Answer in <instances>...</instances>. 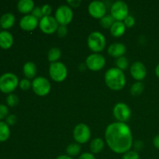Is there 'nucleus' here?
Listing matches in <instances>:
<instances>
[{
	"instance_id": "1",
	"label": "nucleus",
	"mask_w": 159,
	"mask_h": 159,
	"mask_svg": "<svg viewBox=\"0 0 159 159\" xmlns=\"http://www.w3.org/2000/svg\"><path fill=\"white\" fill-rule=\"evenodd\" d=\"M105 139L109 148L117 154L126 153L130 151L133 144L130 128L121 122L109 124L105 130Z\"/></svg>"
},
{
	"instance_id": "2",
	"label": "nucleus",
	"mask_w": 159,
	"mask_h": 159,
	"mask_svg": "<svg viewBox=\"0 0 159 159\" xmlns=\"http://www.w3.org/2000/svg\"><path fill=\"white\" fill-rule=\"evenodd\" d=\"M105 82L112 90L118 91L126 85V77L124 71L117 68H111L105 74Z\"/></svg>"
},
{
	"instance_id": "3",
	"label": "nucleus",
	"mask_w": 159,
	"mask_h": 159,
	"mask_svg": "<svg viewBox=\"0 0 159 159\" xmlns=\"http://www.w3.org/2000/svg\"><path fill=\"white\" fill-rule=\"evenodd\" d=\"M18 77L14 73L6 72L0 76V91L10 94L19 85Z\"/></svg>"
},
{
	"instance_id": "4",
	"label": "nucleus",
	"mask_w": 159,
	"mask_h": 159,
	"mask_svg": "<svg viewBox=\"0 0 159 159\" xmlns=\"http://www.w3.org/2000/svg\"><path fill=\"white\" fill-rule=\"evenodd\" d=\"M87 43L92 51L95 53L101 52L106 47V37L102 33L94 31L89 36Z\"/></svg>"
},
{
	"instance_id": "5",
	"label": "nucleus",
	"mask_w": 159,
	"mask_h": 159,
	"mask_svg": "<svg viewBox=\"0 0 159 159\" xmlns=\"http://www.w3.org/2000/svg\"><path fill=\"white\" fill-rule=\"evenodd\" d=\"M49 75L54 82H61L67 78L68 70L62 62H54L51 63L49 66Z\"/></svg>"
},
{
	"instance_id": "6",
	"label": "nucleus",
	"mask_w": 159,
	"mask_h": 159,
	"mask_svg": "<svg viewBox=\"0 0 159 159\" xmlns=\"http://www.w3.org/2000/svg\"><path fill=\"white\" fill-rule=\"evenodd\" d=\"M110 12L115 21L123 22L129 16L128 6L125 2L116 1L111 6Z\"/></svg>"
},
{
	"instance_id": "7",
	"label": "nucleus",
	"mask_w": 159,
	"mask_h": 159,
	"mask_svg": "<svg viewBox=\"0 0 159 159\" xmlns=\"http://www.w3.org/2000/svg\"><path fill=\"white\" fill-rule=\"evenodd\" d=\"M51 83L44 77H37L32 82L33 91L39 96H47L51 91Z\"/></svg>"
},
{
	"instance_id": "8",
	"label": "nucleus",
	"mask_w": 159,
	"mask_h": 159,
	"mask_svg": "<svg viewBox=\"0 0 159 159\" xmlns=\"http://www.w3.org/2000/svg\"><path fill=\"white\" fill-rule=\"evenodd\" d=\"M73 18V12L71 7L66 5H61L55 12V19L59 25L67 26L71 22Z\"/></svg>"
},
{
	"instance_id": "9",
	"label": "nucleus",
	"mask_w": 159,
	"mask_h": 159,
	"mask_svg": "<svg viewBox=\"0 0 159 159\" xmlns=\"http://www.w3.org/2000/svg\"><path fill=\"white\" fill-rule=\"evenodd\" d=\"M73 137L76 142L79 144L88 142L91 137L89 127L83 123L77 124L73 130Z\"/></svg>"
},
{
	"instance_id": "10",
	"label": "nucleus",
	"mask_w": 159,
	"mask_h": 159,
	"mask_svg": "<svg viewBox=\"0 0 159 159\" xmlns=\"http://www.w3.org/2000/svg\"><path fill=\"white\" fill-rule=\"evenodd\" d=\"M86 67L91 71H97L102 70L106 65V59L102 54L94 53L88 56L85 61Z\"/></svg>"
},
{
	"instance_id": "11",
	"label": "nucleus",
	"mask_w": 159,
	"mask_h": 159,
	"mask_svg": "<svg viewBox=\"0 0 159 159\" xmlns=\"http://www.w3.org/2000/svg\"><path fill=\"white\" fill-rule=\"evenodd\" d=\"M59 24L56 20L55 17L51 16H43L39 21V27L40 30L47 34H54L57 31Z\"/></svg>"
},
{
	"instance_id": "12",
	"label": "nucleus",
	"mask_w": 159,
	"mask_h": 159,
	"mask_svg": "<svg viewBox=\"0 0 159 159\" xmlns=\"http://www.w3.org/2000/svg\"><path fill=\"white\" fill-rule=\"evenodd\" d=\"M113 116L117 120L118 122H127L131 116V110L126 103L118 102L113 108Z\"/></svg>"
},
{
	"instance_id": "13",
	"label": "nucleus",
	"mask_w": 159,
	"mask_h": 159,
	"mask_svg": "<svg viewBox=\"0 0 159 159\" xmlns=\"http://www.w3.org/2000/svg\"><path fill=\"white\" fill-rule=\"evenodd\" d=\"M88 10L93 17L96 19H101L106 16L107 6L102 1H93L89 5Z\"/></svg>"
},
{
	"instance_id": "14",
	"label": "nucleus",
	"mask_w": 159,
	"mask_h": 159,
	"mask_svg": "<svg viewBox=\"0 0 159 159\" xmlns=\"http://www.w3.org/2000/svg\"><path fill=\"white\" fill-rule=\"evenodd\" d=\"M130 75L137 81H141L146 77L147 69L144 64L141 61H135L131 65L130 68Z\"/></svg>"
},
{
	"instance_id": "15",
	"label": "nucleus",
	"mask_w": 159,
	"mask_h": 159,
	"mask_svg": "<svg viewBox=\"0 0 159 159\" xmlns=\"http://www.w3.org/2000/svg\"><path fill=\"white\" fill-rule=\"evenodd\" d=\"M39 26V21L32 14H28L22 17L20 21V26L26 31H32Z\"/></svg>"
},
{
	"instance_id": "16",
	"label": "nucleus",
	"mask_w": 159,
	"mask_h": 159,
	"mask_svg": "<svg viewBox=\"0 0 159 159\" xmlns=\"http://www.w3.org/2000/svg\"><path fill=\"white\" fill-rule=\"evenodd\" d=\"M127 51L126 46L122 43H113L108 48V54L113 57H120Z\"/></svg>"
},
{
	"instance_id": "17",
	"label": "nucleus",
	"mask_w": 159,
	"mask_h": 159,
	"mask_svg": "<svg viewBox=\"0 0 159 159\" xmlns=\"http://www.w3.org/2000/svg\"><path fill=\"white\" fill-rule=\"evenodd\" d=\"M13 37L12 34L7 30H2L0 32V48L2 49H9L12 46Z\"/></svg>"
},
{
	"instance_id": "18",
	"label": "nucleus",
	"mask_w": 159,
	"mask_h": 159,
	"mask_svg": "<svg viewBox=\"0 0 159 159\" xmlns=\"http://www.w3.org/2000/svg\"><path fill=\"white\" fill-rule=\"evenodd\" d=\"M15 21V16L11 12H6L0 18V26L5 30L9 29L13 26Z\"/></svg>"
},
{
	"instance_id": "19",
	"label": "nucleus",
	"mask_w": 159,
	"mask_h": 159,
	"mask_svg": "<svg viewBox=\"0 0 159 159\" xmlns=\"http://www.w3.org/2000/svg\"><path fill=\"white\" fill-rule=\"evenodd\" d=\"M34 8V2L32 0H20L17 3V9L21 13L26 14L32 12Z\"/></svg>"
},
{
	"instance_id": "20",
	"label": "nucleus",
	"mask_w": 159,
	"mask_h": 159,
	"mask_svg": "<svg viewBox=\"0 0 159 159\" xmlns=\"http://www.w3.org/2000/svg\"><path fill=\"white\" fill-rule=\"evenodd\" d=\"M126 26L124 25V22L121 21H115L113 26L110 28V34L114 37H120L125 33Z\"/></svg>"
},
{
	"instance_id": "21",
	"label": "nucleus",
	"mask_w": 159,
	"mask_h": 159,
	"mask_svg": "<svg viewBox=\"0 0 159 159\" xmlns=\"http://www.w3.org/2000/svg\"><path fill=\"white\" fill-rule=\"evenodd\" d=\"M23 71L26 79H33L35 77L36 74H37V65L34 62L27 61L23 65Z\"/></svg>"
},
{
	"instance_id": "22",
	"label": "nucleus",
	"mask_w": 159,
	"mask_h": 159,
	"mask_svg": "<svg viewBox=\"0 0 159 159\" xmlns=\"http://www.w3.org/2000/svg\"><path fill=\"white\" fill-rule=\"evenodd\" d=\"M10 137L9 126L4 121H0V142L7 141Z\"/></svg>"
},
{
	"instance_id": "23",
	"label": "nucleus",
	"mask_w": 159,
	"mask_h": 159,
	"mask_svg": "<svg viewBox=\"0 0 159 159\" xmlns=\"http://www.w3.org/2000/svg\"><path fill=\"white\" fill-rule=\"evenodd\" d=\"M104 148V141L101 138H95L90 143V150L93 154H98L102 152Z\"/></svg>"
},
{
	"instance_id": "24",
	"label": "nucleus",
	"mask_w": 159,
	"mask_h": 159,
	"mask_svg": "<svg viewBox=\"0 0 159 159\" xmlns=\"http://www.w3.org/2000/svg\"><path fill=\"white\" fill-rule=\"evenodd\" d=\"M61 51L58 48H52L48 51V59L50 62L54 63L57 61V60L61 57Z\"/></svg>"
},
{
	"instance_id": "25",
	"label": "nucleus",
	"mask_w": 159,
	"mask_h": 159,
	"mask_svg": "<svg viewBox=\"0 0 159 159\" xmlns=\"http://www.w3.org/2000/svg\"><path fill=\"white\" fill-rule=\"evenodd\" d=\"M67 155L71 157L77 156L81 152V146L78 143H71L66 148Z\"/></svg>"
},
{
	"instance_id": "26",
	"label": "nucleus",
	"mask_w": 159,
	"mask_h": 159,
	"mask_svg": "<svg viewBox=\"0 0 159 159\" xmlns=\"http://www.w3.org/2000/svg\"><path fill=\"white\" fill-rule=\"evenodd\" d=\"M115 23V20L111 15H106L100 19V24L105 29H110Z\"/></svg>"
},
{
	"instance_id": "27",
	"label": "nucleus",
	"mask_w": 159,
	"mask_h": 159,
	"mask_svg": "<svg viewBox=\"0 0 159 159\" xmlns=\"http://www.w3.org/2000/svg\"><path fill=\"white\" fill-rule=\"evenodd\" d=\"M144 84L141 82H137L132 85L131 88H130V93L133 96H138L141 95L144 91Z\"/></svg>"
},
{
	"instance_id": "28",
	"label": "nucleus",
	"mask_w": 159,
	"mask_h": 159,
	"mask_svg": "<svg viewBox=\"0 0 159 159\" xmlns=\"http://www.w3.org/2000/svg\"><path fill=\"white\" fill-rule=\"evenodd\" d=\"M116 68H119L121 71H124L127 69L129 66V61L127 58L124 56H122L120 57H118L116 60Z\"/></svg>"
},
{
	"instance_id": "29",
	"label": "nucleus",
	"mask_w": 159,
	"mask_h": 159,
	"mask_svg": "<svg viewBox=\"0 0 159 159\" xmlns=\"http://www.w3.org/2000/svg\"><path fill=\"white\" fill-rule=\"evenodd\" d=\"M6 103L9 107H14L17 106L19 103V98L16 95L13 94V93H10L6 97Z\"/></svg>"
},
{
	"instance_id": "30",
	"label": "nucleus",
	"mask_w": 159,
	"mask_h": 159,
	"mask_svg": "<svg viewBox=\"0 0 159 159\" xmlns=\"http://www.w3.org/2000/svg\"><path fill=\"white\" fill-rule=\"evenodd\" d=\"M122 159H140V156L138 152L130 150L124 154Z\"/></svg>"
},
{
	"instance_id": "31",
	"label": "nucleus",
	"mask_w": 159,
	"mask_h": 159,
	"mask_svg": "<svg viewBox=\"0 0 159 159\" xmlns=\"http://www.w3.org/2000/svg\"><path fill=\"white\" fill-rule=\"evenodd\" d=\"M19 86L21 89L28 90L30 89V87H32V82H30V81L28 79H23L21 81H20Z\"/></svg>"
},
{
	"instance_id": "32",
	"label": "nucleus",
	"mask_w": 159,
	"mask_h": 159,
	"mask_svg": "<svg viewBox=\"0 0 159 159\" xmlns=\"http://www.w3.org/2000/svg\"><path fill=\"white\" fill-rule=\"evenodd\" d=\"M9 114V109L7 106L0 104V121H2L4 118H6Z\"/></svg>"
},
{
	"instance_id": "33",
	"label": "nucleus",
	"mask_w": 159,
	"mask_h": 159,
	"mask_svg": "<svg viewBox=\"0 0 159 159\" xmlns=\"http://www.w3.org/2000/svg\"><path fill=\"white\" fill-rule=\"evenodd\" d=\"M57 36L61 38H63L68 34V28L66 26H62V25H59L58 28L57 30Z\"/></svg>"
},
{
	"instance_id": "34",
	"label": "nucleus",
	"mask_w": 159,
	"mask_h": 159,
	"mask_svg": "<svg viewBox=\"0 0 159 159\" xmlns=\"http://www.w3.org/2000/svg\"><path fill=\"white\" fill-rule=\"evenodd\" d=\"M124 25H125L126 27H132V26H134V25L135 24L134 17L132 16H128L124 20Z\"/></svg>"
},
{
	"instance_id": "35",
	"label": "nucleus",
	"mask_w": 159,
	"mask_h": 159,
	"mask_svg": "<svg viewBox=\"0 0 159 159\" xmlns=\"http://www.w3.org/2000/svg\"><path fill=\"white\" fill-rule=\"evenodd\" d=\"M32 15L34 16V17H36L37 20H40V19L43 16V13H42L41 8L38 7V6H37V7H34V9H33V11H32Z\"/></svg>"
},
{
	"instance_id": "36",
	"label": "nucleus",
	"mask_w": 159,
	"mask_h": 159,
	"mask_svg": "<svg viewBox=\"0 0 159 159\" xmlns=\"http://www.w3.org/2000/svg\"><path fill=\"white\" fill-rule=\"evenodd\" d=\"M16 121H17V117L14 114L8 115L7 117L6 118V123L9 126H13L14 124L16 123Z\"/></svg>"
},
{
	"instance_id": "37",
	"label": "nucleus",
	"mask_w": 159,
	"mask_h": 159,
	"mask_svg": "<svg viewBox=\"0 0 159 159\" xmlns=\"http://www.w3.org/2000/svg\"><path fill=\"white\" fill-rule=\"evenodd\" d=\"M42 13H43V16H50V14L52 12V9H51V6L49 4H45L43 5L41 7Z\"/></svg>"
},
{
	"instance_id": "38",
	"label": "nucleus",
	"mask_w": 159,
	"mask_h": 159,
	"mask_svg": "<svg viewBox=\"0 0 159 159\" xmlns=\"http://www.w3.org/2000/svg\"><path fill=\"white\" fill-rule=\"evenodd\" d=\"M78 159H96V158H95V156L93 155V153L85 152V153H82Z\"/></svg>"
},
{
	"instance_id": "39",
	"label": "nucleus",
	"mask_w": 159,
	"mask_h": 159,
	"mask_svg": "<svg viewBox=\"0 0 159 159\" xmlns=\"http://www.w3.org/2000/svg\"><path fill=\"white\" fill-rule=\"evenodd\" d=\"M81 2H82L79 1V0H69L68 1V3L71 6H73V7H79L80 6Z\"/></svg>"
},
{
	"instance_id": "40",
	"label": "nucleus",
	"mask_w": 159,
	"mask_h": 159,
	"mask_svg": "<svg viewBox=\"0 0 159 159\" xmlns=\"http://www.w3.org/2000/svg\"><path fill=\"white\" fill-rule=\"evenodd\" d=\"M153 144L157 149H158L159 150V134L156 135V136L155 137V138H154Z\"/></svg>"
},
{
	"instance_id": "41",
	"label": "nucleus",
	"mask_w": 159,
	"mask_h": 159,
	"mask_svg": "<svg viewBox=\"0 0 159 159\" xmlns=\"http://www.w3.org/2000/svg\"><path fill=\"white\" fill-rule=\"evenodd\" d=\"M143 147V142L141 141H138L135 142V148L137 150H141Z\"/></svg>"
},
{
	"instance_id": "42",
	"label": "nucleus",
	"mask_w": 159,
	"mask_h": 159,
	"mask_svg": "<svg viewBox=\"0 0 159 159\" xmlns=\"http://www.w3.org/2000/svg\"><path fill=\"white\" fill-rule=\"evenodd\" d=\"M56 159H74V158L68 155H59V156H57Z\"/></svg>"
},
{
	"instance_id": "43",
	"label": "nucleus",
	"mask_w": 159,
	"mask_h": 159,
	"mask_svg": "<svg viewBox=\"0 0 159 159\" xmlns=\"http://www.w3.org/2000/svg\"><path fill=\"white\" fill-rule=\"evenodd\" d=\"M155 75H157V77L159 78V64L155 68Z\"/></svg>"
},
{
	"instance_id": "44",
	"label": "nucleus",
	"mask_w": 159,
	"mask_h": 159,
	"mask_svg": "<svg viewBox=\"0 0 159 159\" xmlns=\"http://www.w3.org/2000/svg\"><path fill=\"white\" fill-rule=\"evenodd\" d=\"M0 32H1V26H0Z\"/></svg>"
}]
</instances>
